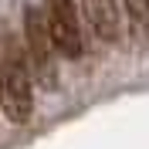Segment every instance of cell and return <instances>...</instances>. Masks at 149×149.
Returning a JSON list of instances; mask_svg holds the SVG:
<instances>
[{"label":"cell","instance_id":"4","mask_svg":"<svg viewBox=\"0 0 149 149\" xmlns=\"http://www.w3.org/2000/svg\"><path fill=\"white\" fill-rule=\"evenodd\" d=\"M85 3V20L95 31L98 41H119V7L115 0H81Z\"/></svg>","mask_w":149,"mask_h":149},{"label":"cell","instance_id":"3","mask_svg":"<svg viewBox=\"0 0 149 149\" xmlns=\"http://www.w3.org/2000/svg\"><path fill=\"white\" fill-rule=\"evenodd\" d=\"M44 20L54 41V51L61 58H81V24L74 0H44Z\"/></svg>","mask_w":149,"mask_h":149},{"label":"cell","instance_id":"1","mask_svg":"<svg viewBox=\"0 0 149 149\" xmlns=\"http://www.w3.org/2000/svg\"><path fill=\"white\" fill-rule=\"evenodd\" d=\"M31 65H24L17 44L3 47V61H0V109L10 122H27L31 119Z\"/></svg>","mask_w":149,"mask_h":149},{"label":"cell","instance_id":"5","mask_svg":"<svg viewBox=\"0 0 149 149\" xmlns=\"http://www.w3.org/2000/svg\"><path fill=\"white\" fill-rule=\"evenodd\" d=\"M125 10L139 31H149V0H125Z\"/></svg>","mask_w":149,"mask_h":149},{"label":"cell","instance_id":"2","mask_svg":"<svg viewBox=\"0 0 149 149\" xmlns=\"http://www.w3.org/2000/svg\"><path fill=\"white\" fill-rule=\"evenodd\" d=\"M24 37H27V58H31V74L41 88H54L58 85V65H54V41L47 31L44 10L27 3L24 7Z\"/></svg>","mask_w":149,"mask_h":149}]
</instances>
